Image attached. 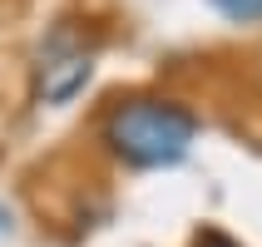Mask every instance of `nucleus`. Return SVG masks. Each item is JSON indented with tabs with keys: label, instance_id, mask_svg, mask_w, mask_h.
<instances>
[{
	"label": "nucleus",
	"instance_id": "nucleus-1",
	"mask_svg": "<svg viewBox=\"0 0 262 247\" xmlns=\"http://www.w3.org/2000/svg\"><path fill=\"white\" fill-rule=\"evenodd\" d=\"M193 139H198V114L163 94L114 99L99 119V144L124 168H173L188 159Z\"/></svg>",
	"mask_w": 262,
	"mask_h": 247
},
{
	"label": "nucleus",
	"instance_id": "nucleus-2",
	"mask_svg": "<svg viewBox=\"0 0 262 247\" xmlns=\"http://www.w3.org/2000/svg\"><path fill=\"white\" fill-rule=\"evenodd\" d=\"M89 74H94V44H84V35L70 20H59L50 30V40L35 50L30 94H35V104H50L55 109V104H70L89 84Z\"/></svg>",
	"mask_w": 262,
	"mask_h": 247
},
{
	"label": "nucleus",
	"instance_id": "nucleus-3",
	"mask_svg": "<svg viewBox=\"0 0 262 247\" xmlns=\"http://www.w3.org/2000/svg\"><path fill=\"white\" fill-rule=\"evenodd\" d=\"M223 20H237V25H257L262 20V0H208Z\"/></svg>",
	"mask_w": 262,
	"mask_h": 247
},
{
	"label": "nucleus",
	"instance_id": "nucleus-4",
	"mask_svg": "<svg viewBox=\"0 0 262 247\" xmlns=\"http://www.w3.org/2000/svg\"><path fill=\"white\" fill-rule=\"evenodd\" d=\"M193 247H237L228 233H218V228H208V233H198L193 237Z\"/></svg>",
	"mask_w": 262,
	"mask_h": 247
},
{
	"label": "nucleus",
	"instance_id": "nucleus-5",
	"mask_svg": "<svg viewBox=\"0 0 262 247\" xmlns=\"http://www.w3.org/2000/svg\"><path fill=\"white\" fill-rule=\"evenodd\" d=\"M5 228H10V213H5V208H0V233H5Z\"/></svg>",
	"mask_w": 262,
	"mask_h": 247
}]
</instances>
